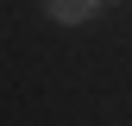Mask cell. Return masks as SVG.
Returning a JSON list of instances; mask_svg holds the SVG:
<instances>
[{"instance_id":"6da1fadb","label":"cell","mask_w":132,"mask_h":126,"mask_svg":"<svg viewBox=\"0 0 132 126\" xmlns=\"http://www.w3.org/2000/svg\"><path fill=\"white\" fill-rule=\"evenodd\" d=\"M38 6H44V19H57V25H88L94 13L120 6V0H38Z\"/></svg>"}]
</instances>
